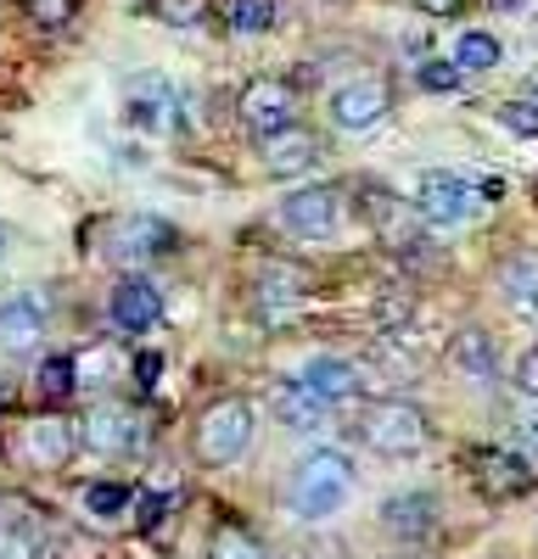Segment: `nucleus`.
<instances>
[{"mask_svg": "<svg viewBox=\"0 0 538 559\" xmlns=\"http://www.w3.org/2000/svg\"><path fill=\"white\" fill-rule=\"evenodd\" d=\"M129 503H134V492H129V487H118V481H96V487H84V509H90V515L118 521Z\"/></svg>", "mask_w": 538, "mask_h": 559, "instance_id": "nucleus-26", "label": "nucleus"}, {"mask_svg": "<svg viewBox=\"0 0 538 559\" xmlns=\"http://www.w3.org/2000/svg\"><path fill=\"white\" fill-rule=\"evenodd\" d=\"M471 476H477V487H482L488 498H522V492H533V481H538V471H533L522 453H511V448H482V453H471Z\"/></svg>", "mask_w": 538, "mask_h": 559, "instance_id": "nucleus-11", "label": "nucleus"}, {"mask_svg": "<svg viewBox=\"0 0 538 559\" xmlns=\"http://www.w3.org/2000/svg\"><path fill=\"white\" fill-rule=\"evenodd\" d=\"M353 492V459L337 448H314L292 471V515L297 521H326Z\"/></svg>", "mask_w": 538, "mask_h": 559, "instance_id": "nucleus-1", "label": "nucleus"}, {"mask_svg": "<svg viewBox=\"0 0 538 559\" xmlns=\"http://www.w3.org/2000/svg\"><path fill=\"white\" fill-rule=\"evenodd\" d=\"M0 342H7L12 353H28L45 342V302L39 297H12L0 302Z\"/></svg>", "mask_w": 538, "mask_h": 559, "instance_id": "nucleus-18", "label": "nucleus"}, {"mask_svg": "<svg viewBox=\"0 0 538 559\" xmlns=\"http://www.w3.org/2000/svg\"><path fill=\"white\" fill-rule=\"evenodd\" d=\"M107 313H113L118 331H152V324L163 319V292L152 286V280L129 274V280H118V286H113Z\"/></svg>", "mask_w": 538, "mask_h": 559, "instance_id": "nucleus-13", "label": "nucleus"}, {"mask_svg": "<svg viewBox=\"0 0 538 559\" xmlns=\"http://www.w3.org/2000/svg\"><path fill=\"white\" fill-rule=\"evenodd\" d=\"M527 442H533V448H538V426H527Z\"/></svg>", "mask_w": 538, "mask_h": 559, "instance_id": "nucleus-35", "label": "nucleus"}, {"mask_svg": "<svg viewBox=\"0 0 538 559\" xmlns=\"http://www.w3.org/2000/svg\"><path fill=\"white\" fill-rule=\"evenodd\" d=\"M365 213H371V224L382 229V236H393V247L398 252H416V247H426L410 224H404V202L393 197V191H365Z\"/></svg>", "mask_w": 538, "mask_h": 559, "instance_id": "nucleus-21", "label": "nucleus"}, {"mask_svg": "<svg viewBox=\"0 0 538 559\" xmlns=\"http://www.w3.org/2000/svg\"><path fill=\"white\" fill-rule=\"evenodd\" d=\"M533 107H538V79H533Z\"/></svg>", "mask_w": 538, "mask_h": 559, "instance_id": "nucleus-37", "label": "nucleus"}, {"mask_svg": "<svg viewBox=\"0 0 538 559\" xmlns=\"http://www.w3.org/2000/svg\"><path fill=\"white\" fill-rule=\"evenodd\" d=\"M79 442L96 448V453H129L134 442H141V419H134V408H124V403H96L79 426Z\"/></svg>", "mask_w": 538, "mask_h": 559, "instance_id": "nucleus-12", "label": "nucleus"}, {"mask_svg": "<svg viewBox=\"0 0 538 559\" xmlns=\"http://www.w3.org/2000/svg\"><path fill=\"white\" fill-rule=\"evenodd\" d=\"M242 123L258 134V140H276L286 129H297V90L286 79H253L236 102Z\"/></svg>", "mask_w": 538, "mask_h": 559, "instance_id": "nucleus-7", "label": "nucleus"}, {"mask_svg": "<svg viewBox=\"0 0 538 559\" xmlns=\"http://www.w3.org/2000/svg\"><path fill=\"white\" fill-rule=\"evenodd\" d=\"M516 392L538 397V347H527V353L516 358Z\"/></svg>", "mask_w": 538, "mask_h": 559, "instance_id": "nucleus-31", "label": "nucleus"}, {"mask_svg": "<svg viewBox=\"0 0 538 559\" xmlns=\"http://www.w3.org/2000/svg\"><path fill=\"white\" fill-rule=\"evenodd\" d=\"M168 241H174V229L152 213H124V218L107 224V252L118 263H147V258L168 252Z\"/></svg>", "mask_w": 538, "mask_h": 559, "instance_id": "nucleus-9", "label": "nucleus"}, {"mask_svg": "<svg viewBox=\"0 0 538 559\" xmlns=\"http://www.w3.org/2000/svg\"><path fill=\"white\" fill-rule=\"evenodd\" d=\"M448 358H455V369L466 381H493V369H500V358H493V342L488 331H477V324H466V331H455V342H448Z\"/></svg>", "mask_w": 538, "mask_h": 559, "instance_id": "nucleus-20", "label": "nucleus"}, {"mask_svg": "<svg viewBox=\"0 0 538 559\" xmlns=\"http://www.w3.org/2000/svg\"><path fill=\"white\" fill-rule=\"evenodd\" d=\"M482 213V191L460 174H421L416 185V218L432 224V229H455V224H471Z\"/></svg>", "mask_w": 538, "mask_h": 559, "instance_id": "nucleus-5", "label": "nucleus"}, {"mask_svg": "<svg viewBox=\"0 0 538 559\" xmlns=\"http://www.w3.org/2000/svg\"><path fill=\"white\" fill-rule=\"evenodd\" d=\"M314 163H320V140H314L308 129H286L276 140H264V168L276 179H292V174H308Z\"/></svg>", "mask_w": 538, "mask_h": 559, "instance_id": "nucleus-16", "label": "nucleus"}, {"mask_svg": "<svg viewBox=\"0 0 538 559\" xmlns=\"http://www.w3.org/2000/svg\"><path fill=\"white\" fill-rule=\"evenodd\" d=\"M147 12L163 23V28H202L213 0H147Z\"/></svg>", "mask_w": 538, "mask_h": 559, "instance_id": "nucleus-23", "label": "nucleus"}, {"mask_svg": "<svg viewBox=\"0 0 538 559\" xmlns=\"http://www.w3.org/2000/svg\"><path fill=\"white\" fill-rule=\"evenodd\" d=\"M0 559H39L28 532H0Z\"/></svg>", "mask_w": 538, "mask_h": 559, "instance_id": "nucleus-30", "label": "nucleus"}, {"mask_svg": "<svg viewBox=\"0 0 538 559\" xmlns=\"http://www.w3.org/2000/svg\"><path fill=\"white\" fill-rule=\"evenodd\" d=\"M157 369H163V358H157V353H147L141 364H134V376H141V386H147V392L157 386Z\"/></svg>", "mask_w": 538, "mask_h": 559, "instance_id": "nucleus-34", "label": "nucleus"}, {"mask_svg": "<svg viewBox=\"0 0 538 559\" xmlns=\"http://www.w3.org/2000/svg\"><path fill=\"white\" fill-rule=\"evenodd\" d=\"M269 408L281 414L286 431H320L326 426V403H314L297 381H276V386H269Z\"/></svg>", "mask_w": 538, "mask_h": 559, "instance_id": "nucleus-19", "label": "nucleus"}, {"mask_svg": "<svg viewBox=\"0 0 538 559\" xmlns=\"http://www.w3.org/2000/svg\"><path fill=\"white\" fill-rule=\"evenodd\" d=\"M416 7L426 12V17H455V12H466L471 0H416Z\"/></svg>", "mask_w": 538, "mask_h": 559, "instance_id": "nucleus-33", "label": "nucleus"}, {"mask_svg": "<svg viewBox=\"0 0 538 559\" xmlns=\"http://www.w3.org/2000/svg\"><path fill=\"white\" fill-rule=\"evenodd\" d=\"M208 559H269V554H264V543H258L253 532H242V526H219V532L208 537Z\"/></svg>", "mask_w": 538, "mask_h": 559, "instance_id": "nucleus-24", "label": "nucleus"}, {"mask_svg": "<svg viewBox=\"0 0 538 559\" xmlns=\"http://www.w3.org/2000/svg\"><path fill=\"white\" fill-rule=\"evenodd\" d=\"M73 386H79V376H73V358H51V364L39 369V392H45V397H68Z\"/></svg>", "mask_w": 538, "mask_h": 559, "instance_id": "nucleus-27", "label": "nucleus"}, {"mask_svg": "<svg viewBox=\"0 0 538 559\" xmlns=\"http://www.w3.org/2000/svg\"><path fill=\"white\" fill-rule=\"evenodd\" d=\"M421 84L443 96V90H455V84H460V73H455V62H421Z\"/></svg>", "mask_w": 538, "mask_h": 559, "instance_id": "nucleus-29", "label": "nucleus"}, {"mask_svg": "<svg viewBox=\"0 0 538 559\" xmlns=\"http://www.w3.org/2000/svg\"><path fill=\"white\" fill-rule=\"evenodd\" d=\"M118 102H124V123L141 134H174L179 123V90L163 73H129Z\"/></svg>", "mask_w": 538, "mask_h": 559, "instance_id": "nucleus-4", "label": "nucleus"}, {"mask_svg": "<svg viewBox=\"0 0 538 559\" xmlns=\"http://www.w3.org/2000/svg\"><path fill=\"white\" fill-rule=\"evenodd\" d=\"M387 107H393V96H387L382 79H353V84L331 90V123L348 129V134L376 129V123L387 118Z\"/></svg>", "mask_w": 538, "mask_h": 559, "instance_id": "nucleus-10", "label": "nucleus"}, {"mask_svg": "<svg viewBox=\"0 0 538 559\" xmlns=\"http://www.w3.org/2000/svg\"><path fill=\"white\" fill-rule=\"evenodd\" d=\"M500 123H505L511 134L533 140V134H538V107H533V102H505V107H500Z\"/></svg>", "mask_w": 538, "mask_h": 559, "instance_id": "nucleus-28", "label": "nucleus"}, {"mask_svg": "<svg viewBox=\"0 0 538 559\" xmlns=\"http://www.w3.org/2000/svg\"><path fill=\"white\" fill-rule=\"evenodd\" d=\"M297 386L314 397V403H353L359 397V369L348 364V358H331V353H320V358H308L303 364V376H297Z\"/></svg>", "mask_w": 538, "mask_h": 559, "instance_id": "nucleus-14", "label": "nucleus"}, {"mask_svg": "<svg viewBox=\"0 0 538 559\" xmlns=\"http://www.w3.org/2000/svg\"><path fill=\"white\" fill-rule=\"evenodd\" d=\"M253 403L247 397H219L197 414V426H191V453L202 464H213V471H224V464H236L247 448H253Z\"/></svg>", "mask_w": 538, "mask_h": 559, "instance_id": "nucleus-2", "label": "nucleus"}, {"mask_svg": "<svg viewBox=\"0 0 538 559\" xmlns=\"http://www.w3.org/2000/svg\"><path fill=\"white\" fill-rule=\"evenodd\" d=\"M359 437H365V448L382 453V459H410V453L426 448V414L404 397L371 403L365 419H359Z\"/></svg>", "mask_w": 538, "mask_h": 559, "instance_id": "nucleus-3", "label": "nucleus"}, {"mask_svg": "<svg viewBox=\"0 0 538 559\" xmlns=\"http://www.w3.org/2000/svg\"><path fill=\"white\" fill-rule=\"evenodd\" d=\"M382 526H387L393 537H404V543L432 537V526H437V498H432V492H393V498L382 503Z\"/></svg>", "mask_w": 538, "mask_h": 559, "instance_id": "nucleus-15", "label": "nucleus"}, {"mask_svg": "<svg viewBox=\"0 0 538 559\" xmlns=\"http://www.w3.org/2000/svg\"><path fill=\"white\" fill-rule=\"evenodd\" d=\"M488 68H500V39L482 34V28L460 34L455 39V73L466 79V73H488Z\"/></svg>", "mask_w": 538, "mask_h": 559, "instance_id": "nucleus-22", "label": "nucleus"}, {"mask_svg": "<svg viewBox=\"0 0 538 559\" xmlns=\"http://www.w3.org/2000/svg\"><path fill=\"white\" fill-rule=\"evenodd\" d=\"M7 397H12V392H7V386H0V408H7Z\"/></svg>", "mask_w": 538, "mask_h": 559, "instance_id": "nucleus-36", "label": "nucleus"}, {"mask_svg": "<svg viewBox=\"0 0 538 559\" xmlns=\"http://www.w3.org/2000/svg\"><path fill=\"white\" fill-rule=\"evenodd\" d=\"M28 12H34L39 23H51V28H57V23L73 17V0H28Z\"/></svg>", "mask_w": 538, "mask_h": 559, "instance_id": "nucleus-32", "label": "nucleus"}, {"mask_svg": "<svg viewBox=\"0 0 538 559\" xmlns=\"http://www.w3.org/2000/svg\"><path fill=\"white\" fill-rule=\"evenodd\" d=\"M79 448V426L62 414H45V419H28V426L12 431V459L23 464V471H62V464L73 459Z\"/></svg>", "mask_w": 538, "mask_h": 559, "instance_id": "nucleus-6", "label": "nucleus"}, {"mask_svg": "<svg viewBox=\"0 0 538 559\" xmlns=\"http://www.w3.org/2000/svg\"><path fill=\"white\" fill-rule=\"evenodd\" d=\"M500 297L522 324H538V258H505L500 263Z\"/></svg>", "mask_w": 538, "mask_h": 559, "instance_id": "nucleus-17", "label": "nucleus"}, {"mask_svg": "<svg viewBox=\"0 0 538 559\" xmlns=\"http://www.w3.org/2000/svg\"><path fill=\"white\" fill-rule=\"evenodd\" d=\"M0 247H7V229H0Z\"/></svg>", "mask_w": 538, "mask_h": 559, "instance_id": "nucleus-38", "label": "nucleus"}, {"mask_svg": "<svg viewBox=\"0 0 538 559\" xmlns=\"http://www.w3.org/2000/svg\"><path fill=\"white\" fill-rule=\"evenodd\" d=\"M276 28V0H231V34H269Z\"/></svg>", "mask_w": 538, "mask_h": 559, "instance_id": "nucleus-25", "label": "nucleus"}, {"mask_svg": "<svg viewBox=\"0 0 538 559\" xmlns=\"http://www.w3.org/2000/svg\"><path fill=\"white\" fill-rule=\"evenodd\" d=\"M281 224L292 229V236H303V241H326L331 229L342 224V191L337 185H303V191H292L281 202Z\"/></svg>", "mask_w": 538, "mask_h": 559, "instance_id": "nucleus-8", "label": "nucleus"}]
</instances>
